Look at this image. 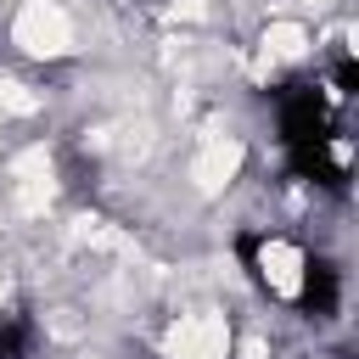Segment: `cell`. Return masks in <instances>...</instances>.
I'll return each instance as SVG.
<instances>
[{
  "label": "cell",
  "mask_w": 359,
  "mask_h": 359,
  "mask_svg": "<svg viewBox=\"0 0 359 359\" xmlns=\"http://www.w3.org/2000/svg\"><path fill=\"white\" fill-rule=\"evenodd\" d=\"M247 264H252V275L264 280V292L269 297H280V303H297L303 297V286H309V252H303V241H292L286 230H264L258 241H252V252H247Z\"/></svg>",
  "instance_id": "cell-1"
}]
</instances>
